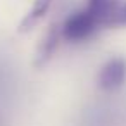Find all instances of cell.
<instances>
[{
    "mask_svg": "<svg viewBox=\"0 0 126 126\" xmlns=\"http://www.w3.org/2000/svg\"><path fill=\"white\" fill-rule=\"evenodd\" d=\"M100 26L97 24L95 17L86 11V9H81V11H76L74 14H71L62 28H61V36H64L67 42H85L88 40Z\"/></svg>",
    "mask_w": 126,
    "mask_h": 126,
    "instance_id": "2",
    "label": "cell"
},
{
    "mask_svg": "<svg viewBox=\"0 0 126 126\" xmlns=\"http://www.w3.org/2000/svg\"><path fill=\"white\" fill-rule=\"evenodd\" d=\"M126 81V61L123 57L109 59L98 73V86L104 92H114Z\"/></svg>",
    "mask_w": 126,
    "mask_h": 126,
    "instance_id": "3",
    "label": "cell"
},
{
    "mask_svg": "<svg viewBox=\"0 0 126 126\" xmlns=\"http://www.w3.org/2000/svg\"><path fill=\"white\" fill-rule=\"evenodd\" d=\"M52 2H54V0H35L33 5H31V9L26 12V16H24L23 21L19 23V28H17V30H19L21 33L31 30V28H33V26H35L47 12H48Z\"/></svg>",
    "mask_w": 126,
    "mask_h": 126,
    "instance_id": "5",
    "label": "cell"
},
{
    "mask_svg": "<svg viewBox=\"0 0 126 126\" xmlns=\"http://www.w3.org/2000/svg\"><path fill=\"white\" fill-rule=\"evenodd\" d=\"M85 9L100 28L126 26V0H86Z\"/></svg>",
    "mask_w": 126,
    "mask_h": 126,
    "instance_id": "1",
    "label": "cell"
},
{
    "mask_svg": "<svg viewBox=\"0 0 126 126\" xmlns=\"http://www.w3.org/2000/svg\"><path fill=\"white\" fill-rule=\"evenodd\" d=\"M59 40H61V30L57 26H52L48 30V33L45 35V38L42 40V43L38 45V50H36V55H35V66L36 67L45 66L52 59V55H54V52L59 45Z\"/></svg>",
    "mask_w": 126,
    "mask_h": 126,
    "instance_id": "4",
    "label": "cell"
}]
</instances>
